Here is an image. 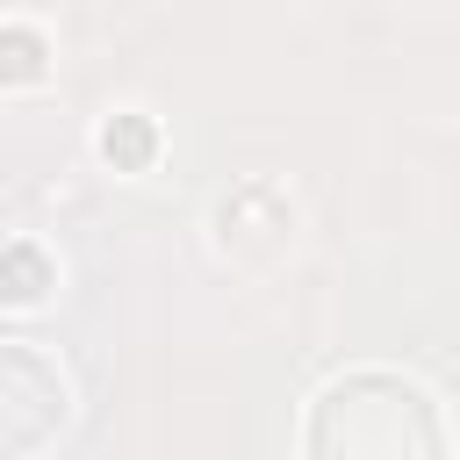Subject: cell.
Listing matches in <instances>:
<instances>
[{
	"label": "cell",
	"mask_w": 460,
	"mask_h": 460,
	"mask_svg": "<svg viewBox=\"0 0 460 460\" xmlns=\"http://www.w3.org/2000/svg\"><path fill=\"white\" fill-rule=\"evenodd\" d=\"M43 288H50V266H43V252H29V244H7V252H0V302H43Z\"/></svg>",
	"instance_id": "6da1fadb"
},
{
	"label": "cell",
	"mask_w": 460,
	"mask_h": 460,
	"mask_svg": "<svg viewBox=\"0 0 460 460\" xmlns=\"http://www.w3.org/2000/svg\"><path fill=\"white\" fill-rule=\"evenodd\" d=\"M101 151H108L115 165H144V158H151V122H144V115H115V122L101 129Z\"/></svg>",
	"instance_id": "7a4b0ae2"
},
{
	"label": "cell",
	"mask_w": 460,
	"mask_h": 460,
	"mask_svg": "<svg viewBox=\"0 0 460 460\" xmlns=\"http://www.w3.org/2000/svg\"><path fill=\"white\" fill-rule=\"evenodd\" d=\"M43 72V36L36 29H0V79H36Z\"/></svg>",
	"instance_id": "3957f363"
}]
</instances>
